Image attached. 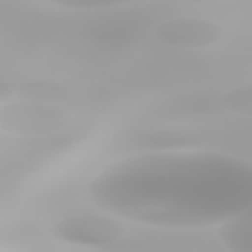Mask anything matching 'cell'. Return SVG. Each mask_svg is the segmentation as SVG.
<instances>
[{"label": "cell", "instance_id": "obj_1", "mask_svg": "<svg viewBox=\"0 0 252 252\" xmlns=\"http://www.w3.org/2000/svg\"><path fill=\"white\" fill-rule=\"evenodd\" d=\"M87 197L98 211L146 226H220L252 207V161L215 150L136 152L98 171Z\"/></svg>", "mask_w": 252, "mask_h": 252}, {"label": "cell", "instance_id": "obj_2", "mask_svg": "<svg viewBox=\"0 0 252 252\" xmlns=\"http://www.w3.org/2000/svg\"><path fill=\"white\" fill-rule=\"evenodd\" d=\"M49 232L53 238L67 244L104 248V246H112L114 242L126 236V220L106 211L67 215L55 220Z\"/></svg>", "mask_w": 252, "mask_h": 252}, {"label": "cell", "instance_id": "obj_8", "mask_svg": "<svg viewBox=\"0 0 252 252\" xmlns=\"http://www.w3.org/2000/svg\"><path fill=\"white\" fill-rule=\"evenodd\" d=\"M49 6L61 8V10H73V12H93V10H112L120 6H130L144 0H41Z\"/></svg>", "mask_w": 252, "mask_h": 252}, {"label": "cell", "instance_id": "obj_7", "mask_svg": "<svg viewBox=\"0 0 252 252\" xmlns=\"http://www.w3.org/2000/svg\"><path fill=\"white\" fill-rule=\"evenodd\" d=\"M220 106L232 114L252 118V83L228 89L220 96Z\"/></svg>", "mask_w": 252, "mask_h": 252}, {"label": "cell", "instance_id": "obj_4", "mask_svg": "<svg viewBox=\"0 0 252 252\" xmlns=\"http://www.w3.org/2000/svg\"><path fill=\"white\" fill-rule=\"evenodd\" d=\"M67 124V114L49 104L20 98L14 104H2V130L16 136H37L59 130Z\"/></svg>", "mask_w": 252, "mask_h": 252}, {"label": "cell", "instance_id": "obj_5", "mask_svg": "<svg viewBox=\"0 0 252 252\" xmlns=\"http://www.w3.org/2000/svg\"><path fill=\"white\" fill-rule=\"evenodd\" d=\"M219 238L226 250L252 252V207L219 226Z\"/></svg>", "mask_w": 252, "mask_h": 252}, {"label": "cell", "instance_id": "obj_6", "mask_svg": "<svg viewBox=\"0 0 252 252\" xmlns=\"http://www.w3.org/2000/svg\"><path fill=\"white\" fill-rule=\"evenodd\" d=\"M16 98H26V100H35V102H49L53 104L55 100H65L69 98L67 89L55 83L47 81H35V83H26L16 89Z\"/></svg>", "mask_w": 252, "mask_h": 252}, {"label": "cell", "instance_id": "obj_3", "mask_svg": "<svg viewBox=\"0 0 252 252\" xmlns=\"http://www.w3.org/2000/svg\"><path fill=\"white\" fill-rule=\"evenodd\" d=\"M222 37L224 28L207 16H175L156 26V39L173 49H203Z\"/></svg>", "mask_w": 252, "mask_h": 252}]
</instances>
